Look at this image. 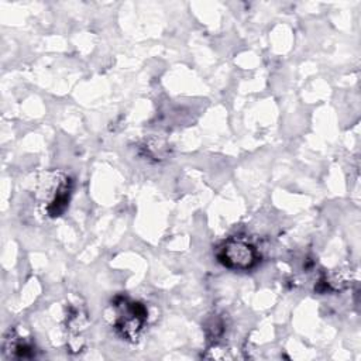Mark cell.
<instances>
[{"label":"cell","instance_id":"1","mask_svg":"<svg viewBox=\"0 0 361 361\" xmlns=\"http://www.w3.org/2000/svg\"><path fill=\"white\" fill-rule=\"evenodd\" d=\"M116 317L114 326L123 337L135 340L147 322V310L138 302H131L126 298H120L114 303Z\"/></svg>","mask_w":361,"mask_h":361},{"label":"cell","instance_id":"2","mask_svg":"<svg viewBox=\"0 0 361 361\" xmlns=\"http://www.w3.org/2000/svg\"><path fill=\"white\" fill-rule=\"evenodd\" d=\"M217 258L230 269L245 271L257 264L258 254L254 245H251L248 241L233 237L219 247Z\"/></svg>","mask_w":361,"mask_h":361}]
</instances>
